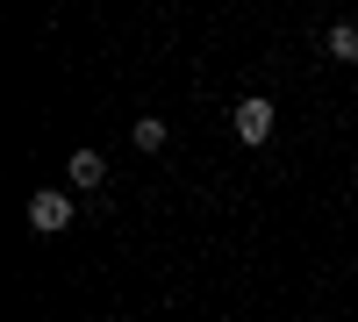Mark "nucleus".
<instances>
[{
  "instance_id": "1",
  "label": "nucleus",
  "mask_w": 358,
  "mask_h": 322,
  "mask_svg": "<svg viewBox=\"0 0 358 322\" xmlns=\"http://www.w3.org/2000/svg\"><path fill=\"white\" fill-rule=\"evenodd\" d=\"M29 229H36V237L72 229V193L65 186H36V193H29Z\"/></svg>"
},
{
  "instance_id": "2",
  "label": "nucleus",
  "mask_w": 358,
  "mask_h": 322,
  "mask_svg": "<svg viewBox=\"0 0 358 322\" xmlns=\"http://www.w3.org/2000/svg\"><path fill=\"white\" fill-rule=\"evenodd\" d=\"M236 136H244V143H273V101H265V94L236 101Z\"/></svg>"
},
{
  "instance_id": "3",
  "label": "nucleus",
  "mask_w": 358,
  "mask_h": 322,
  "mask_svg": "<svg viewBox=\"0 0 358 322\" xmlns=\"http://www.w3.org/2000/svg\"><path fill=\"white\" fill-rule=\"evenodd\" d=\"M65 172H72V186H79V193H101V180H108L101 151H72V165H65Z\"/></svg>"
},
{
  "instance_id": "4",
  "label": "nucleus",
  "mask_w": 358,
  "mask_h": 322,
  "mask_svg": "<svg viewBox=\"0 0 358 322\" xmlns=\"http://www.w3.org/2000/svg\"><path fill=\"white\" fill-rule=\"evenodd\" d=\"M322 50H330L337 65H358V22H337L330 36H322Z\"/></svg>"
},
{
  "instance_id": "5",
  "label": "nucleus",
  "mask_w": 358,
  "mask_h": 322,
  "mask_svg": "<svg viewBox=\"0 0 358 322\" xmlns=\"http://www.w3.org/2000/svg\"><path fill=\"white\" fill-rule=\"evenodd\" d=\"M129 136H136V151H165V122H158V115H143Z\"/></svg>"
}]
</instances>
